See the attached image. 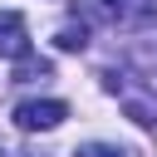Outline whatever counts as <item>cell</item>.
<instances>
[{
	"mask_svg": "<svg viewBox=\"0 0 157 157\" xmlns=\"http://www.w3.org/2000/svg\"><path fill=\"white\" fill-rule=\"evenodd\" d=\"M93 10L113 25H147L157 20V0H93Z\"/></svg>",
	"mask_w": 157,
	"mask_h": 157,
	"instance_id": "7a4b0ae2",
	"label": "cell"
},
{
	"mask_svg": "<svg viewBox=\"0 0 157 157\" xmlns=\"http://www.w3.org/2000/svg\"><path fill=\"white\" fill-rule=\"evenodd\" d=\"M29 78H49V59H20V69H15V83H29Z\"/></svg>",
	"mask_w": 157,
	"mask_h": 157,
	"instance_id": "5b68a950",
	"label": "cell"
},
{
	"mask_svg": "<svg viewBox=\"0 0 157 157\" xmlns=\"http://www.w3.org/2000/svg\"><path fill=\"white\" fill-rule=\"evenodd\" d=\"M74 157H123V147H113V142H83Z\"/></svg>",
	"mask_w": 157,
	"mask_h": 157,
	"instance_id": "8992f818",
	"label": "cell"
},
{
	"mask_svg": "<svg viewBox=\"0 0 157 157\" xmlns=\"http://www.w3.org/2000/svg\"><path fill=\"white\" fill-rule=\"evenodd\" d=\"M29 54V25L20 10H0V59H25Z\"/></svg>",
	"mask_w": 157,
	"mask_h": 157,
	"instance_id": "3957f363",
	"label": "cell"
},
{
	"mask_svg": "<svg viewBox=\"0 0 157 157\" xmlns=\"http://www.w3.org/2000/svg\"><path fill=\"white\" fill-rule=\"evenodd\" d=\"M64 118H69V103L64 98H25L15 108V128H25V132H49Z\"/></svg>",
	"mask_w": 157,
	"mask_h": 157,
	"instance_id": "6da1fadb",
	"label": "cell"
},
{
	"mask_svg": "<svg viewBox=\"0 0 157 157\" xmlns=\"http://www.w3.org/2000/svg\"><path fill=\"white\" fill-rule=\"evenodd\" d=\"M54 49H64V54H83V49H88V25H83V20H78V25H59Z\"/></svg>",
	"mask_w": 157,
	"mask_h": 157,
	"instance_id": "277c9868",
	"label": "cell"
}]
</instances>
